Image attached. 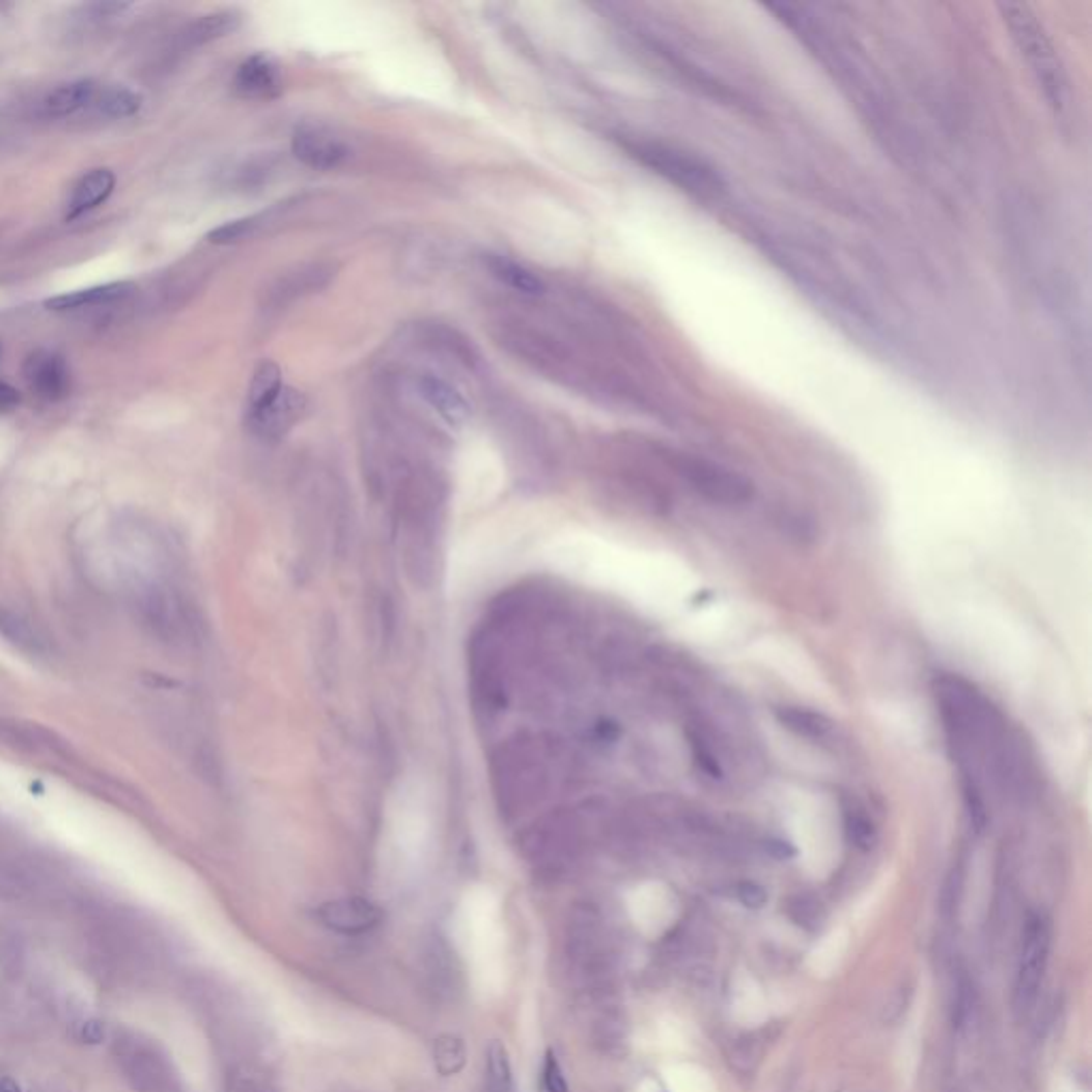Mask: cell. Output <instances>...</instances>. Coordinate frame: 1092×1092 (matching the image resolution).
Here are the masks:
<instances>
[{
  "mask_svg": "<svg viewBox=\"0 0 1092 1092\" xmlns=\"http://www.w3.org/2000/svg\"><path fill=\"white\" fill-rule=\"evenodd\" d=\"M482 1092H516L508 1049L500 1041H492L486 1049Z\"/></svg>",
  "mask_w": 1092,
  "mask_h": 1092,
  "instance_id": "obj_19",
  "label": "cell"
},
{
  "mask_svg": "<svg viewBox=\"0 0 1092 1092\" xmlns=\"http://www.w3.org/2000/svg\"><path fill=\"white\" fill-rule=\"evenodd\" d=\"M105 1037V1029L99 1023H86L84 1025V1039L90 1043H99Z\"/></svg>",
  "mask_w": 1092,
  "mask_h": 1092,
  "instance_id": "obj_31",
  "label": "cell"
},
{
  "mask_svg": "<svg viewBox=\"0 0 1092 1092\" xmlns=\"http://www.w3.org/2000/svg\"><path fill=\"white\" fill-rule=\"evenodd\" d=\"M24 379L30 391L46 401H60L71 391V373L64 359L50 351H36L24 363Z\"/></svg>",
  "mask_w": 1092,
  "mask_h": 1092,
  "instance_id": "obj_10",
  "label": "cell"
},
{
  "mask_svg": "<svg viewBox=\"0 0 1092 1092\" xmlns=\"http://www.w3.org/2000/svg\"><path fill=\"white\" fill-rule=\"evenodd\" d=\"M0 1092H20V1086L11 1077H5L0 1080Z\"/></svg>",
  "mask_w": 1092,
  "mask_h": 1092,
  "instance_id": "obj_32",
  "label": "cell"
},
{
  "mask_svg": "<svg viewBox=\"0 0 1092 1092\" xmlns=\"http://www.w3.org/2000/svg\"><path fill=\"white\" fill-rule=\"evenodd\" d=\"M421 971L427 990L438 1001H455L464 990V969L455 948L446 936L433 932L421 946Z\"/></svg>",
  "mask_w": 1092,
  "mask_h": 1092,
  "instance_id": "obj_5",
  "label": "cell"
},
{
  "mask_svg": "<svg viewBox=\"0 0 1092 1092\" xmlns=\"http://www.w3.org/2000/svg\"><path fill=\"white\" fill-rule=\"evenodd\" d=\"M141 105H143L141 94L124 86L105 88L103 92H99L94 101L99 114L107 118H131L141 109Z\"/></svg>",
  "mask_w": 1092,
  "mask_h": 1092,
  "instance_id": "obj_21",
  "label": "cell"
},
{
  "mask_svg": "<svg viewBox=\"0 0 1092 1092\" xmlns=\"http://www.w3.org/2000/svg\"><path fill=\"white\" fill-rule=\"evenodd\" d=\"M240 20L242 18L235 11H218V13L203 16L197 22H193L191 28H188L186 32L188 44L203 46V44L222 39V36L231 34L240 26Z\"/></svg>",
  "mask_w": 1092,
  "mask_h": 1092,
  "instance_id": "obj_20",
  "label": "cell"
},
{
  "mask_svg": "<svg viewBox=\"0 0 1092 1092\" xmlns=\"http://www.w3.org/2000/svg\"><path fill=\"white\" fill-rule=\"evenodd\" d=\"M486 268L488 272L494 274V278H498L502 284L510 286L512 290L521 292V295H530V297H538L544 292V282L527 268L519 265V262L506 258V256H498V254H492L486 258Z\"/></svg>",
  "mask_w": 1092,
  "mask_h": 1092,
  "instance_id": "obj_18",
  "label": "cell"
},
{
  "mask_svg": "<svg viewBox=\"0 0 1092 1092\" xmlns=\"http://www.w3.org/2000/svg\"><path fill=\"white\" fill-rule=\"evenodd\" d=\"M736 896H738V900L743 902L747 909H762L766 905V898H768L766 890L760 884H753V881L738 884Z\"/></svg>",
  "mask_w": 1092,
  "mask_h": 1092,
  "instance_id": "obj_28",
  "label": "cell"
},
{
  "mask_svg": "<svg viewBox=\"0 0 1092 1092\" xmlns=\"http://www.w3.org/2000/svg\"><path fill=\"white\" fill-rule=\"evenodd\" d=\"M116 188V175L109 169H92L88 171L78 184H75L68 205H66V220H75L94 207L103 205Z\"/></svg>",
  "mask_w": 1092,
  "mask_h": 1092,
  "instance_id": "obj_14",
  "label": "cell"
},
{
  "mask_svg": "<svg viewBox=\"0 0 1092 1092\" xmlns=\"http://www.w3.org/2000/svg\"><path fill=\"white\" fill-rule=\"evenodd\" d=\"M20 403V393L7 385V383H0V410H7V408H13Z\"/></svg>",
  "mask_w": 1092,
  "mask_h": 1092,
  "instance_id": "obj_29",
  "label": "cell"
},
{
  "mask_svg": "<svg viewBox=\"0 0 1092 1092\" xmlns=\"http://www.w3.org/2000/svg\"><path fill=\"white\" fill-rule=\"evenodd\" d=\"M777 720L779 724L794 732L803 738H809V740H821L825 738L828 734L833 732L835 724L825 718V715L817 712V710H809V708H801V706H783L777 710Z\"/></svg>",
  "mask_w": 1092,
  "mask_h": 1092,
  "instance_id": "obj_17",
  "label": "cell"
},
{
  "mask_svg": "<svg viewBox=\"0 0 1092 1092\" xmlns=\"http://www.w3.org/2000/svg\"><path fill=\"white\" fill-rule=\"evenodd\" d=\"M233 84L246 99H272L280 92V71L270 56L254 54L240 64Z\"/></svg>",
  "mask_w": 1092,
  "mask_h": 1092,
  "instance_id": "obj_13",
  "label": "cell"
},
{
  "mask_svg": "<svg viewBox=\"0 0 1092 1092\" xmlns=\"http://www.w3.org/2000/svg\"><path fill=\"white\" fill-rule=\"evenodd\" d=\"M681 476L692 484L696 494L702 498L715 502V504H726V506H738L753 498V482L745 476L710 464L706 459L696 457H683L679 464Z\"/></svg>",
  "mask_w": 1092,
  "mask_h": 1092,
  "instance_id": "obj_4",
  "label": "cell"
},
{
  "mask_svg": "<svg viewBox=\"0 0 1092 1092\" xmlns=\"http://www.w3.org/2000/svg\"><path fill=\"white\" fill-rule=\"evenodd\" d=\"M316 916L323 926L342 934H363L383 922V909L359 896L329 900Z\"/></svg>",
  "mask_w": 1092,
  "mask_h": 1092,
  "instance_id": "obj_9",
  "label": "cell"
},
{
  "mask_svg": "<svg viewBox=\"0 0 1092 1092\" xmlns=\"http://www.w3.org/2000/svg\"><path fill=\"white\" fill-rule=\"evenodd\" d=\"M766 849H768V851H771V853H773L775 858H779V860H785V858H792V856L796 853V849H794L792 845H789V843H785V841H781V839L768 841V843H766Z\"/></svg>",
  "mask_w": 1092,
  "mask_h": 1092,
  "instance_id": "obj_30",
  "label": "cell"
},
{
  "mask_svg": "<svg viewBox=\"0 0 1092 1092\" xmlns=\"http://www.w3.org/2000/svg\"><path fill=\"white\" fill-rule=\"evenodd\" d=\"M627 149L634 159L653 169V173L694 197H715L724 188V179L718 171L683 149L653 141H632L627 143Z\"/></svg>",
  "mask_w": 1092,
  "mask_h": 1092,
  "instance_id": "obj_3",
  "label": "cell"
},
{
  "mask_svg": "<svg viewBox=\"0 0 1092 1092\" xmlns=\"http://www.w3.org/2000/svg\"><path fill=\"white\" fill-rule=\"evenodd\" d=\"M122 1063L141 1092H184L179 1080L163 1054L149 1045L131 1043L122 1052Z\"/></svg>",
  "mask_w": 1092,
  "mask_h": 1092,
  "instance_id": "obj_8",
  "label": "cell"
},
{
  "mask_svg": "<svg viewBox=\"0 0 1092 1092\" xmlns=\"http://www.w3.org/2000/svg\"><path fill=\"white\" fill-rule=\"evenodd\" d=\"M962 792H964V807H967V815H969V821H971V828L975 833H982L984 828L988 825V809H986V803H984V796L982 792H979L973 777H967L964 783H962Z\"/></svg>",
  "mask_w": 1092,
  "mask_h": 1092,
  "instance_id": "obj_24",
  "label": "cell"
},
{
  "mask_svg": "<svg viewBox=\"0 0 1092 1092\" xmlns=\"http://www.w3.org/2000/svg\"><path fill=\"white\" fill-rule=\"evenodd\" d=\"M258 227V218H242V220H233V222H227L222 224V227L214 229L207 237L212 244H220V246H229V244H237V242H244L248 240Z\"/></svg>",
  "mask_w": 1092,
  "mask_h": 1092,
  "instance_id": "obj_25",
  "label": "cell"
},
{
  "mask_svg": "<svg viewBox=\"0 0 1092 1092\" xmlns=\"http://www.w3.org/2000/svg\"><path fill=\"white\" fill-rule=\"evenodd\" d=\"M333 278V268L323 265V262H314V265H301L295 272L282 274L274 286L268 292V301L274 308L286 306L288 301H295L297 297H304L308 292H314L329 284Z\"/></svg>",
  "mask_w": 1092,
  "mask_h": 1092,
  "instance_id": "obj_12",
  "label": "cell"
},
{
  "mask_svg": "<svg viewBox=\"0 0 1092 1092\" xmlns=\"http://www.w3.org/2000/svg\"><path fill=\"white\" fill-rule=\"evenodd\" d=\"M999 11L1047 105L1057 116L1065 114L1069 107L1067 71L1037 13L1027 3H1001Z\"/></svg>",
  "mask_w": 1092,
  "mask_h": 1092,
  "instance_id": "obj_1",
  "label": "cell"
},
{
  "mask_svg": "<svg viewBox=\"0 0 1092 1092\" xmlns=\"http://www.w3.org/2000/svg\"><path fill=\"white\" fill-rule=\"evenodd\" d=\"M845 837L847 841L862 849V851H869L875 841H877V831H875V823L869 819V815H866L864 811L856 809V807H847L845 813Z\"/></svg>",
  "mask_w": 1092,
  "mask_h": 1092,
  "instance_id": "obj_23",
  "label": "cell"
},
{
  "mask_svg": "<svg viewBox=\"0 0 1092 1092\" xmlns=\"http://www.w3.org/2000/svg\"><path fill=\"white\" fill-rule=\"evenodd\" d=\"M544 1088L547 1092H568V1082L566 1077H563V1071H561V1065L557 1061V1057L553 1052L547 1054V1061H544Z\"/></svg>",
  "mask_w": 1092,
  "mask_h": 1092,
  "instance_id": "obj_27",
  "label": "cell"
},
{
  "mask_svg": "<svg viewBox=\"0 0 1092 1092\" xmlns=\"http://www.w3.org/2000/svg\"><path fill=\"white\" fill-rule=\"evenodd\" d=\"M290 149L299 163L316 171H331L340 167L351 155L348 145L335 133L310 124L295 129Z\"/></svg>",
  "mask_w": 1092,
  "mask_h": 1092,
  "instance_id": "obj_7",
  "label": "cell"
},
{
  "mask_svg": "<svg viewBox=\"0 0 1092 1092\" xmlns=\"http://www.w3.org/2000/svg\"><path fill=\"white\" fill-rule=\"evenodd\" d=\"M99 96V86L92 80H78L71 84H62L60 88L52 90L46 99V111L54 118L73 116L78 111L94 105Z\"/></svg>",
  "mask_w": 1092,
  "mask_h": 1092,
  "instance_id": "obj_16",
  "label": "cell"
},
{
  "mask_svg": "<svg viewBox=\"0 0 1092 1092\" xmlns=\"http://www.w3.org/2000/svg\"><path fill=\"white\" fill-rule=\"evenodd\" d=\"M229 1092H274L270 1077L256 1067H242L233 1073Z\"/></svg>",
  "mask_w": 1092,
  "mask_h": 1092,
  "instance_id": "obj_26",
  "label": "cell"
},
{
  "mask_svg": "<svg viewBox=\"0 0 1092 1092\" xmlns=\"http://www.w3.org/2000/svg\"><path fill=\"white\" fill-rule=\"evenodd\" d=\"M1049 952V926L1041 916H1033L1027 922L1023 950L1018 962V979H1015V1003L1020 1009L1029 1007L1037 997L1039 984L1045 973Z\"/></svg>",
  "mask_w": 1092,
  "mask_h": 1092,
  "instance_id": "obj_6",
  "label": "cell"
},
{
  "mask_svg": "<svg viewBox=\"0 0 1092 1092\" xmlns=\"http://www.w3.org/2000/svg\"><path fill=\"white\" fill-rule=\"evenodd\" d=\"M417 391L421 399L450 425H459L470 417L468 399L440 375L421 373L417 379Z\"/></svg>",
  "mask_w": 1092,
  "mask_h": 1092,
  "instance_id": "obj_11",
  "label": "cell"
},
{
  "mask_svg": "<svg viewBox=\"0 0 1092 1092\" xmlns=\"http://www.w3.org/2000/svg\"><path fill=\"white\" fill-rule=\"evenodd\" d=\"M133 290H135V284H131V282L101 284V286H92V288H84V290H75V292H64V295L52 297V299L46 301V308L54 310V312H68V310H84V308L107 306V304H116V301L127 299Z\"/></svg>",
  "mask_w": 1092,
  "mask_h": 1092,
  "instance_id": "obj_15",
  "label": "cell"
},
{
  "mask_svg": "<svg viewBox=\"0 0 1092 1092\" xmlns=\"http://www.w3.org/2000/svg\"><path fill=\"white\" fill-rule=\"evenodd\" d=\"M308 399L304 393L284 385L282 371L276 363H260L252 375L248 389L246 421L260 438H280L304 417Z\"/></svg>",
  "mask_w": 1092,
  "mask_h": 1092,
  "instance_id": "obj_2",
  "label": "cell"
},
{
  "mask_svg": "<svg viewBox=\"0 0 1092 1092\" xmlns=\"http://www.w3.org/2000/svg\"><path fill=\"white\" fill-rule=\"evenodd\" d=\"M433 1063L440 1075H457L466 1065V1043L457 1035H440L433 1041Z\"/></svg>",
  "mask_w": 1092,
  "mask_h": 1092,
  "instance_id": "obj_22",
  "label": "cell"
}]
</instances>
